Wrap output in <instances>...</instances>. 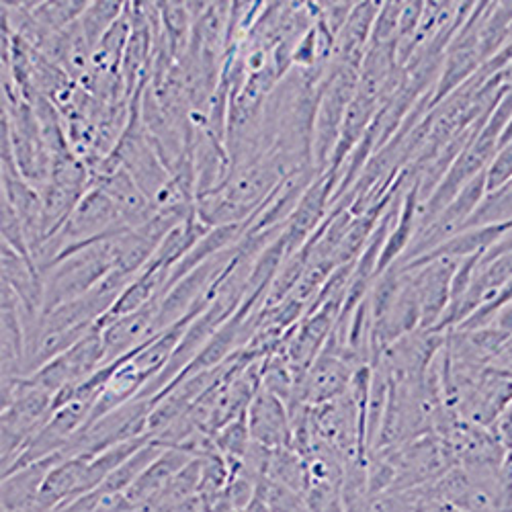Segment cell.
<instances>
[{"label":"cell","mask_w":512,"mask_h":512,"mask_svg":"<svg viewBox=\"0 0 512 512\" xmlns=\"http://www.w3.org/2000/svg\"><path fill=\"white\" fill-rule=\"evenodd\" d=\"M54 394L41 390L25 377H5L3 379V476L15 465L19 455L31 443V439L41 431L52 412Z\"/></svg>","instance_id":"obj_1"},{"label":"cell","mask_w":512,"mask_h":512,"mask_svg":"<svg viewBox=\"0 0 512 512\" xmlns=\"http://www.w3.org/2000/svg\"><path fill=\"white\" fill-rule=\"evenodd\" d=\"M113 269L111 238L62 256L48 271L41 273V279H44V314L87 295Z\"/></svg>","instance_id":"obj_2"},{"label":"cell","mask_w":512,"mask_h":512,"mask_svg":"<svg viewBox=\"0 0 512 512\" xmlns=\"http://www.w3.org/2000/svg\"><path fill=\"white\" fill-rule=\"evenodd\" d=\"M357 82L359 70L330 62L320 84L312 134V160L318 175L328 173L330 158L338 144L340 130H343L345 115L357 93Z\"/></svg>","instance_id":"obj_3"},{"label":"cell","mask_w":512,"mask_h":512,"mask_svg":"<svg viewBox=\"0 0 512 512\" xmlns=\"http://www.w3.org/2000/svg\"><path fill=\"white\" fill-rule=\"evenodd\" d=\"M154 408V398L136 396L134 400L121 404L119 408L105 414L95 424L80 429L74 439L62 451L64 457L93 459L105 449L148 435V420Z\"/></svg>","instance_id":"obj_4"},{"label":"cell","mask_w":512,"mask_h":512,"mask_svg":"<svg viewBox=\"0 0 512 512\" xmlns=\"http://www.w3.org/2000/svg\"><path fill=\"white\" fill-rule=\"evenodd\" d=\"M107 365V353L101 328L95 326L87 336L80 338L74 347L66 353L52 359L48 365L27 375L25 379L31 386L48 390L50 394H60L66 388L78 386V383L93 377L101 367Z\"/></svg>","instance_id":"obj_5"},{"label":"cell","mask_w":512,"mask_h":512,"mask_svg":"<svg viewBox=\"0 0 512 512\" xmlns=\"http://www.w3.org/2000/svg\"><path fill=\"white\" fill-rule=\"evenodd\" d=\"M459 259H435L416 267H400L408 273L410 285L420 306V328H439L449 304L453 275Z\"/></svg>","instance_id":"obj_6"},{"label":"cell","mask_w":512,"mask_h":512,"mask_svg":"<svg viewBox=\"0 0 512 512\" xmlns=\"http://www.w3.org/2000/svg\"><path fill=\"white\" fill-rule=\"evenodd\" d=\"M160 297L152 300L142 310L121 316L117 320H111L101 328L105 353H107V365L113 361H119L123 357L134 355L138 349L148 345L150 340L162 332L160 328Z\"/></svg>","instance_id":"obj_7"},{"label":"cell","mask_w":512,"mask_h":512,"mask_svg":"<svg viewBox=\"0 0 512 512\" xmlns=\"http://www.w3.org/2000/svg\"><path fill=\"white\" fill-rule=\"evenodd\" d=\"M334 195V185L328 175H320L304 193L293 213L285 224V238L289 242V252H297L306 246L314 232L324 224L330 213V203Z\"/></svg>","instance_id":"obj_8"},{"label":"cell","mask_w":512,"mask_h":512,"mask_svg":"<svg viewBox=\"0 0 512 512\" xmlns=\"http://www.w3.org/2000/svg\"><path fill=\"white\" fill-rule=\"evenodd\" d=\"M355 367L345 359L320 353L297 386V400L310 406L332 402L349 392Z\"/></svg>","instance_id":"obj_9"},{"label":"cell","mask_w":512,"mask_h":512,"mask_svg":"<svg viewBox=\"0 0 512 512\" xmlns=\"http://www.w3.org/2000/svg\"><path fill=\"white\" fill-rule=\"evenodd\" d=\"M250 437L269 449H283L291 445V420L287 404L273 392L261 388L248 406Z\"/></svg>","instance_id":"obj_10"},{"label":"cell","mask_w":512,"mask_h":512,"mask_svg":"<svg viewBox=\"0 0 512 512\" xmlns=\"http://www.w3.org/2000/svg\"><path fill=\"white\" fill-rule=\"evenodd\" d=\"M91 187L103 191L115 203L123 222L130 228L144 226L158 211L154 201L140 189V185L123 166L109 175L91 177Z\"/></svg>","instance_id":"obj_11"},{"label":"cell","mask_w":512,"mask_h":512,"mask_svg":"<svg viewBox=\"0 0 512 512\" xmlns=\"http://www.w3.org/2000/svg\"><path fill=\"white\" fill-rule=\"evenodd\" d=\"M381 3H357L345 27L336 33L332 64L361 70L365 54L369 50L371 31Z\"/></svg>","instance_id":"obj_12"},{"label":"cell","mask_w":512,"mask_h":512,"mask_svg":"<svg viewBox=\"0 0 512 512\" xmlns=\"http://www.w3.org/2000/svg\"><path fill=\"white\" fill-rule=\"evenodd\" d=\"M193 459L195 455L185 447H166L162 455L142 474V478L125 494L136 504L158 500Z\"/></svg>","instance_id":"obj_13"},{"label":"cell","mask_w":512,"mask_h":512,"mask_svg":"<svg viewBox=\"0 0 512 512\" xmlns=\"http://www.w3.org/2000/svg\"><path fill=\"white\" fill-rule=\"evenodd\" d=\"M62 457L64 455L58 453L54 457L19 467V469H15V472L3 476V488H0V494H3V512H13V510L33 502L37 498L41 486H44L48 474L52 472V467Z\"/></svg>","instance_id":"obj_14"},{"label":"cell","mask_w":512,"mask_h":512,"mask_svg":"<svg viewBox=\"0 0 512 512\" xmlns=\"http://www.w3.org/2000/svg\"><path fill=\"white\" fill-rule=\"evenodd\" d=\"M166 447L156 443L154 439L146 443L138 453H134L123 465H119L115 472L97 488L101 494H123L130 490L146 472V469L162 455Z\"/></svg>","instance_id":"obj_15"},{"label":"cell","mask_w":512,"mask_h":512,"mask_svg":"<svg viewBox=\"0 0 512 512\" xmlns=\"http://www.w3.org/2000/svg\"><path fill=\"white\" fill-rule=\"evenodd\" d=\"M267 478L283 488H289L297 494L306 496L308 492V467L304 455L293 451L291 447L275 449L269 463Z\"/></svg>","instance_id":"obj_16"},{"label":"cell","mask_w":512,"mask_h":512,"mask_svg":"<svg viewBox=\"0 0 512 512\" xmlns=\"http://www.w3.org/2000/svg\"><path fill=\"white\" fill-rule=\"evenodd\" d=\"M500 224H512V179H508L498 189L486 193L478 209L472 213V218L467 220L465 228L500 226Z\"/></svg>","instance_id":"obj_17"},{"label":"cell","mask_w":512,"mask_h":512,"mask_svg":"<svg viewBox=\"0 0 512 512\" xmlns=\"http://www.w3.org/2000/svg\"><path fill=\"white\" fill-rule=\"evenodd\" d=\"M125 3H117V0H105V3H91L89 9L78 19L80 29L87 37L89 46H99V41L105 37V33L123 17Z\"/></svg>","instance_id":"obj_18"},{"label":"cell","mask_w":512,"mask_h":512,"mask_svg":"<svg viewBox=\"0 0 512 512\" xmlns=\"http://www.w3.org/2000/svg\"><path fill=\"white\" fill-rule=\"evenodd\" d=\"M89 5L87 0H58V3H31V9L41 25L58 33L74 25Z\"/></svg>","instance_id":"obj_19"},{"label":"cell","mask_w":512,"mask_h":512,"mask_svg":"<svg viewBox=\"0 0 512 512\" xmlns=\"http://www.w3.org/2000/svg\"><path fill=\"white\" fill-rule=\"evenodd\" d=\"M211 439L224 457L242 461L248 447L252 445L250 426H248V410L244 414H240L238 418H234L232 422H228L224 429H220Z\"/></svg>","instance_id":"obj_20"},{"label":"cell","mask_w":512,"mask_h":512,"mask_svg":"<svg viewBox=\"0 0 512 512\" xmlns=\"http://www.w3.org/2000/svg\"><path fill=\"white\" fill-rule=\"evenodd\" d=\"M404 3H381L373 23L369 46H398V27Z\"/></svg>","instance_id":"obj_21"},{"label":"cell","mask_w":512,"mask_h":512,"mask_svg":"<svg viewBox=\"0 0 512 512\" xmlns=\"http://www.w3.org/2000/svg\"><path fill=\"white\" fill-rule=\"evenodd\" d=\"M351 512H416V494L414 490H390L381 494H369Z\"/></svg>","instance_id":"obj_22"},{"label":"cell","mask_w":512,"mask_h":512,"mask_svg":"<svg viewBox=\"0 0 512 512\" xmlns=\"http://www.w3.org/2000/svg\"><path fill=\"white\" fill-rule=\"evenodd\" d=\"M3 244L11 246L15 252H19L21 256H25V259L33 261L31 259V248H29V242H27V234H25V228H23V222L19 220L17 211L7 203L3 201ZM35 265V263H33Z\"/></svg>","instance_id":"obj_23"},{"label":"cell","mask_w":512,"mask_h":512,"mask_svg":"<svg viewBox=\"0 0 512 512\" xmlns=\"http://www.w3.org/2000/svg\"><path fill=\"white\" fill-rule=\"evenodd\" d=\"M512 179V142L498 148L494 160L486 170V193L498 189Z\"/></svg>","instance_id":"obj_24"}]
</instances>
